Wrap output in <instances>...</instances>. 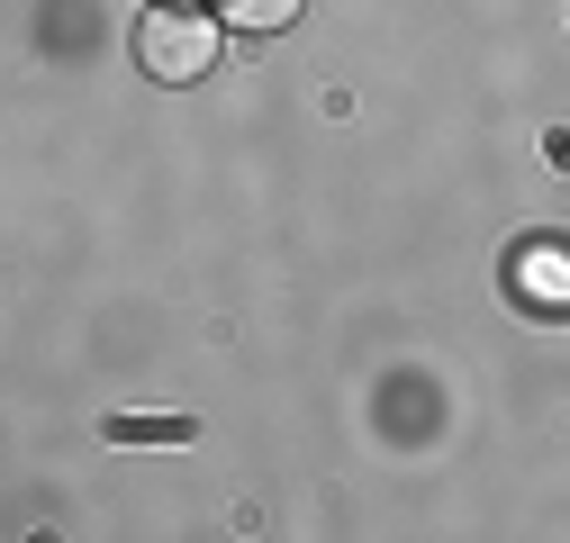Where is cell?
Returning a JSON list of instances; mask_svg holds the SVG:
<instances>
[{
	"label": "cell",
	"mask_w": 570,
	"mask_h": 543,
	"mask_svg": "<svg viewBox=\"0 0 570 543\" xmlns=\"http://www.w3.org/2000/svg\"><path fill=\"white\" fill-rule=\"evenodd\" d=\"M218 10H199V0H155L146 19H136V63H146L155 82H199L208 63H218Z\"/></svg>",
	"instance_id": "obj_1"
},
{
	"label": "cell",
	"mask_w": 570,
	"mask_h": 543,
	"mask_svg": "<svg viewBox=\"0 0 570 543\" xmlns=\"http://www.w3.org/2000/svg\"><path fill=\"white\" fill-rule=\"evenodd\" d=\"M517 299H543V308L570 299V245H525L517 254Z\"/></svg>",
	"instance_id": "obj_2"
},
{
	"label": "cell",
	"mask_w": 570,
	"mask_h": 543,
	"mask_svg": "<svg viewBox=\"0 0 570 543\" xmlns=\"http://www.w3.org/2000/svg\"><path fill=\"white\" fill-rule=\"evenodd\" d=\"M299 10H308V0H218V19H236V28H263V37H272V28H291Z\"/></svg>",
	"instance_id": "obj_3"
},
{
	"label": "cell",
	"mask_w": 570,
	"mask_h": 543,
	"mask_svg": "<svg viewBox=\"0 0 570 543\" xmlns=\"http://www.w3.org/2000/svg\"><path fill=\"white\" fill-rule=\"evenodd\" d=\"M109 435H118V444H127V435H136V444H173V435H190V426H181V417H109Z\"/></svg>",
	"instance_id": "obj_4"
}]
</instances>
